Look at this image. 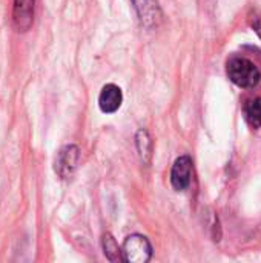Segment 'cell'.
<instances>
[{
  "label": "cell",
  "instance_id": "cell-10",
  "mask_svg": "<svg viewBox=\"0 0 261 263\" xmlns=\"http://www.w3.org/2000/svg\"><path fill=\"white\" fill-rule=\"evenodd\" d=\"M245 114H246V120L249 122L251 126L261 129V97L252 99L246 103Z\"/></svg>",
  "mask_w": 261,
  "mask_h": 263
},
{
  "label": "cell",
  "instance_id": "cell-1",
  "mask_svg": "<svg viewBox=\"0 0 261 263\" xmlns=\"http://www.w3.org/2000/svg\"><path fill=\"white\" fill-rule=\"evenodd\" d=\"M226 72L231 82L240 88H254L261 80L260 69L246 57L235 55L229 59L226 65Z\"/></svg>",
  "mask_w": 261,
  "mask_h": 263
},
{
  "label": "cell",
  "instance_id": "cell-11",
  "mask_svg": "<svg viewBox=\"0 0 261 263\" xmlns=\"http://www.w3.org/2000/svg\"><path fill=\"white\" fill-rule=\"evenodd\" d=\"M251 26H252V29L255 31V34L258 35V39L261 40V15H254L252 17Z\"/></svg>",
  "mask_w": 261,
  "mask_h": 263
},
{
  "label": "cell",
  "instance_id": "cell-4",
  "mask_svg": "<svg viewBox=\"0 0 261 263\" xmlns=\"http://www.w3.org/2000/svg\"><path fill=\"white\" fill-rule=\"evenodd\" d=\"M132 6L137 12V17L146 29H154L162 22V8L158 0H131Z\"/></svg>",
  "mask_w": 261,
  "mask_h": 263
},
{
  "label": "cell",
  "instance_id": "cell-5",
  "mask_svg": "<svg viewBox=\"0 0 261 263\" xmlns=\"http://www.w3.org/2000/svg\"><path fill=\"white\" fill-rule=\"evenodd\" d=\"M192 180V159L180 156L171 170V185L175 191H186Z\"/></svg>",
  "mask_w": 261,
  "mask_h": 263
},
{
  "label": "cell",
  "instance_id": "cell-9",
  "mask_svg": "<svg viewBox=\"0 0 261 263\" xmlns=\"http://www.w3.org/2000/svg\"><path fill=\"white\" fill-rule=\"evenodd\" d=\"M102 247H103V253H105V256H106V259L109 262H118V260H122V248L118 247V243L115 242V239L109 233L103 234V237H102Z\"/></svg>",
  "mask_w": 261,
  "mask_h": 263
},
{
  "label": "cell",
  "instance_id": "cell-2",
  "mask_svg": "<svg viewBox=\"0 0 261 263\" xmlns=\"http://www.w3.org/2000/svg\"><path fill=\"white\" fill-rule=\"evenodd\" d=\"M152 257V245L148 237L132 234L125 239L122 247V260L126 263H146Z\"/></svg>",
  "mask_w": 261,
  "mask_h": 263
},
{
  "label": "cell",
  "instance_id": "cell-6",
  "mask_svg": "<svg viewBox=\"0 0 261 263\" xmlns=\"http://www.w3.org/2000/svg\"><path fill=\"white\" fill-rule=\"evenodd\" d=\"M35 0H14L12 23L18 32H26L34 23Z\"/></svg>",
  "mask_w": 261,
  "mask_h": 263
},
{
  "label": "cell",
  "instance_id": "cell-3",
  "mask_svg": "<svg viewBox=\"0 0 261 263\" xmlns=\"http://www.w3.org/2000/svg\"><path fill=\"white\" fill-rule=\"evenodd\" d=\"M78 162H80V148L77 145H65L63 148H60V151L55 156L54 171L63 180L71 179L78 166Z\"/></svg>",
  "mask_w": 261,
  "mask_h": 263
},
{
  "label": "cell",
  "instance_id": "cell-8",
  "mask_svg": "<svg viewBox=\"0 0 261 263\" xmlns=\"http://www.w3.org/2000/svg\"><path fill=\"white\" fill-rule=\"evenodd\" d=\"M135 146H137V153H138V157L142 160L143 165L149 166L151 165V160H152V139L149 136V133L146 129H138L137 134H135Z\"/></svg>",
  "mask_w": 261,
  "mask_h": 263
},
{
  "label": "cell",
  "instance_id": "cell-7",
  "mask_svg": "<svg viewBox=\"0 0 261 263\" xmlns=\"http://www.w3.org/2000/svg\"><path fill=\"white\" fill-rule=\"evenodd\" d=\"M122 103H123V92L120 86L114 83H108L102 88L98 96V106L102 112L114 114L120 109Z\"/></svg>",
  "mask_w": 261,
  "mask_h": 263
}]
</instances>
